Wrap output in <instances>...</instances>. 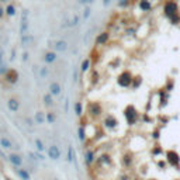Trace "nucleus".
<instances>
[{
	"label": "nucleus",
	"mask_w": 180,
	"mask_h": 180,
	"mask_svg": "<svg viewBox=\"0 0 180 180\" xmlns=\"http://www.w3.org/2000/svg\"><path fill=\"white\" fill-rule=\"evenodd\" d=\"M121 163H123V166L125 167V169H130V167L132 166V163H134L132 155L131 154H124L123 158H121Z\"/></svg>",
	"instance_id": "4be33fe9"
},
{
	"label": "nucleus",
	"mask_w": 180,
	"mask_h": 180,
	"mask_svg": "<svg viewBox=\"0 0 180 180\" xmlns=\"http://www.w3.org/2000/svg\"><path fill=\"white\" fill-rule=\"evenodd\" d=\"M73 110H75V114H76L77 117H83V114H84V106H83V103L82 101H76L75 103V106H73Z\"/></svg>",
	"instance_id": "a878e982"
},
{
	"label": "nucleus",
	"mask_w": 180,
	"mask_h": 180,
	"mask_svg": "<svg viewBox=\"0 0 180 180\" xmlns=\"http://www.w3.org/2000/svg\"><path fill=\"white\" fill-rule=\"evenodd\" d=\"M7 69H9V68H6V66H4L3 64L0 65V76H3V75H4V73H6V72H7Z\"/></svg>",
	"instance_id": "ea45409f"
},
{
	"label": "nucleus",
	"mask_w": 180,
	"mask_h": 180,
	"mask_svg": "<svg viewBox=\"0 0 180 180\" xmlns=\"http://www.w3.org/2000/svg\"><path fill=\"white\" fill-rule=\"evenodd\" d=\"M73 80H75V82L77 80V70H75V73H73Z\"/></svg>",
	"instance_id": "c03bdc74"
},
{
	"label": "nucleus",
	"mask_w": 180,
	"mask_h": 180,
	"mask_svg": "<svg viewBox=\"0 0 180 180\" xmlns=\"http://www.w3.org/2000/svg\"><path fill=\"white\" fill-rule=\"evenodd\" d=\"M42 103H44V106L47 107V108H52V107L55 106V101H53V96L49 93V92H47V93L42 96Z\"/></svg>",
	"instance_id": "6ab92c4d"
},
{
	"label": "nucleus",
	"mask_w": 180,
	"mask_h": 180,
	"mask_svg": "<svg viewBox=\"0 0 180 180\" xmlns=\"http://www.w3.org/2000/svg\"><path fill=\"white\" fill-rule=\"evenodd\" d=\"M99 80H100V75L97 72L96 69H92L90 70V84L92 86H96L99 83Z\"/></svg>",
	"instance_id": "cd10ccee"
},
{
	"label": "nucleus",
	"mask_w": 180,
	"mask_h": 180,
	"mask_svg": "<svg viewBox=\"0 0 180 180\" xmlns=\"http://www.w3.org/2000/svg\"><path fill=\"white\" fill-rule=\"evenodd\" d=\"M110 2H111V0H103V4H104V6H108V4H110Z\"/></svg>",
	"instance_id": "37998d69"
},
{
	"label": "nucleus",
	"mask_w": 180,
	"mask_h": 180,
	"mask_svg": "<svg viewBox=\"0 0 180 180\" xmlns=\"http://www.w3.org/2000/svg\"><path fill=\"white\" fill-rule=\"evenodd\" d=\"M94 0H77V3L79 4H83V6H90V4L93 3Z\"/></svg>",
	"instance_id": "c9c22d12"
},
{
	"label": "nucleus",
	"mask_w": 180,
	"mask_h": 180,
	"mask_svg": "<svg viewBox=\"0 0 180 180\" xmlns=\"http://www.w3.org/2000/svg\"><path fill=\"white\" fill-rule=\"evenodd\" d=\"M128 4H130V0H120L118 2V6L120 7H127Z\"/></svg>",
	"instance_id": "58836bf2"
},
{
	"label": "nucleus",
	"mask_w": 180,
	"mask_h": 180,
	"mask_svg": "<svg viewBox=\"0 0 180 180\" xmlns=\"http://www.w3.org/2000/svg\"><path fill=\"white\" fill-rule=\"evenodd\" d=\"M139 9L141 11H149L152 9V3H151V0H139Z\"/></svg>",
	"instance_id": "c756f323"
},
{
	"label": "nucleus",
	"mask_w": 180,
	"mask_h": 180,
	"mask_svg": "<svg viewBox=\"0 0 180 180\" xmlns=\"http://www.w3.org/2000/svg\"><path fill=\"white\" fill-rule=\"evenodd\" d=\"M86 115L89 120L92 121H97L99 118L104 117V106L100 101H89L86 106Z\"/></svg>",
	"instance_id": "f257e3e1"
},
{
	"label": "nucleus",
	"mask_w": 180,
	"mask_h": 180,
	"mask_svg": "<svg viewBox=\"0 0 180 180\" xmlns=\"http://www.w3.org/2000/svg\"><path fill=\"white\" fill-rule=\"evenodd\" d=\"M162 152H163V151H162V148L160 147H155L154 149H152V155H160Z\"/></svg>",
	"instance_id": "e433bc0d"
},
{
	"label": "nucleus",
	"mask_w": 180,
	"mask_h": 180,
	"mask_svg": "<svg viewBox=\"0 0 180 180\" xmlns=\"http://www.w3.org/2000/svg\"><path fill=\"white\" fill-rule=\"evenodd\" d=\"M166 156H167V162H169L170 165H176L177 167H179V162H180V159H179V155L174 152V151H169L166 154Z\"/></svg>",
	"instance_id": "aec40b11"
},
{
	"label": "nucleus",
	"mask_w": 180,
	"mask_h": 180,
	"mask_svg": "<svg viewBox=\"0 0 180 180\" xmlns=\"http://www.w3.org/2000/svg\"><path fill=\"white\" fill-rule=\"evenodd\" d=\"M48 92H49L53 97H58L62 93V86H61L58 82H52V83L49 84V87H48Z\"/></svg>",
	"instance_id": "a211bd4d"
},
{
	"label": "nucleus",
	"mask_w": 180,
	"mask_h": 180,
	"mask_svg": "<svg viewBox=\"0 0 180 180\" xmlns=\"http://www.w3.org/2000/svg\"><path fill=\"white\" fill-rule=\"evenodd\" d=\"M123 114H124V118H125V123H127L130 127L135 125V124L138 123V120H139V113H138L137 107L134 106V104H128V106L124 108Z\"/></svg>",
	"instance_id": "f03ea898"
},
{
	"label": "nucleus",
	"mask_w": 180,
	"mask_h": 180,
	"mask_svg": "<svg viewBox=\"0 0 180 180\" xmlns=\"http://www.w3.org/2000/svg\"><path fill=\"white\" fill-rule=\"evenodd\" d=\"M4 11H6L7 17H14L17 14V7L13 3H7V6L4 7Z\"/></svg>",
	"instance_id": "bb28decb"
},
{
	"label": "nucleus",
	"mask_w": 180,
	"mask_h": 180,
	"mask_svg": "<svg viewBox=\"0 0 180 180\" xmlns=\"http://www.w3.org/2000/svg\"><path fill=\"white\" fill-rule=\"evenodd\" d=\"M33 123L35 124V125H42V124H45L47 121H45V113L41 110L35 111L34 113V117H33Z\"/></svg>",
	"instance_id": "f3484780"
},
{
	"label": "nucleus",
	"mask_w": 180,
	"mask_h": 180,
	"mask_svg": "<svg viewBox=\"0 0 180 180\" xmlns=\"http://www.w3.org/2000/svg\"><path fill=\"white\" fill-rule=\"evenodd\" d=\"M92 65H93V62H92V59H90V58L83 59V61H82V64H80V72H82V73H86V72L92 70Z\"/></svg>",
	"instance_id": "5701e85b"
},
{
	"label": "nucleus",
	"mask_w": 180,
	"mask_h": 180,
	"mask_svg": "<svg viewBox=\"0 0 180 180\" xmlns=\"http://www.w3.org/2000/svg\"><path fill=\"white\" fill-rule=\"evenodd\" d=\"M20 107H21V103L17 97H10V99L7 100V108H9L11 113H17V111L20 110Z\"/></svg>",
	"instance_id": "9b49d317"
},
{
	"label": "nucleus",
	"mask_w": 180,
	"mask_h": 180,
	"mask_svg": "<svg viewBox=\"0 0 180 180\" xmlns=\"http://www.w3.org/2000/svg\"><path fill=\"white\" fill-rule=\"evenodd\" d=\"M4 180H13L11 177H4Z\"/></svg>",
	"instance_id": "49530a36"
},
{
	"label": "nucleus",
	"mask_w": 180,
	"mask_h": 180,
	"mask_svg": "<svg viewBox=\"0 0 180 180\" xmlns=\"http://www.w3.org/2000/svg\"><path fill=\"white\" fill-rule=\"evenodd\" d=\"M120 180H130V176H128L127 173H123L120 176Z\"/></svg>",
	"instance_id": "79ce46f5"
},
{
	"label": "nucleus",
	"mask_w": 180,
	"mask_h": 180,
	"mask_svg": "<svg viewBox=\"0 0 180 180\" xmlns=\"http://www.w3.org/2000/svg\"><path fill=\"white\" fill-rule=\"evenodd\" d=\"M4 16H6V11H4V7H2V6H0V20H2V18H3Z\"/></svg>",
	"instance_id": "a19ab883"
},
{
	"label": "nucleus",
	"mask_w": 180,
	"mask_h": 180,
	"mask_svg": "<svg viewBox=\"0 0 180 180\" xmlns=\"http://www.w3.org/2000/svg\"><path fill=\"white\" fill-rule=\"evenodd\" d=\"M28 59H30V55H28V52H27V51H24V52L21 53V61H23V62H27Z\"/></svg>",
	"instance_id": "4c0bfd02"
},
{
	"label": "nucleus",
	"mask_w": 180,
	"mask_h": 180,
	"mask_svg": "<svg viewBox=\"0 0 180 180\" xmlns=\"http://www.w3.org/2000/svg\"><path fill=\"white\" fill-rule=\"evenodd\" d=\"M149 180H156V179H149Z\"/></svg>",
	"instance_id": "de8ad7c7"
},
{
	"label": "nucleus",
	"mask_w": 180,
	"mask_h": 180,
	"mask_svg": "<svg viewBox=\"0 0 180 180\" xmlns=\"http://www.w3.org/2000/svg\"><path fill=\"white\" fill-rule=\"evenodd\" d=\"M48 75H49V68H48V66L41 68V70H40V77H45V76H48Z\"/></svg>",
	"instance_id": "f704fd0d"
},
{
	"label": "nucleus",
	"mask_w": 180,
	"mask_h": 180,
	"mask_svg": "<svg viewBox=\"0 0 180 180\" xmlns=\"http://www.w3.org/2000/svg\"><path fill=\"white\" fill-rule=\"evenodd\" d=\"M103 127L106 130H117L118 128V120H117V117L113 115V114H104L103 117Z\"/></svg>",
	"instance_id": "423d86ee"
},
{
	"label": "nucleus",
	"mask_w": 180,
	"mask_h": 180,
	"mask_svg": "<svg viewBox=\"0 0 180 180\" xmlns=\"http://www.w3.org/2000/svg\"><path fill=\"white\" fill-rule=\"evenodd\" d=\"M108 41H110V31H101L96 37V45L97 47H103V45L108 44Z\"/></svg>",
	"instance_id": "1a4fd4ad"
},
{
	"label": "nucleus",
	"mask_w": 180,
	"mask_h": 180,
	"mask_svg": "<svg viewBox=\"0 0 180 180\" xmlns=\"http://www.w3.org/2000/svg\"><path fill=\"white\" fill-rule=\"evenodd\" d=\"M142 84V77L141 76H134V79H132V83H131V89H138V87Z\"/></svg>",
	"instance_id": "473e14b6"
},
{
	"label": "nucleus",
	"mask_w": 180,
	"mask_h": 180,
	"mask_svg": "<svg viewBox=\"0 0 180 180\" xmlns=\"http://www.w3.org/2000/svg\"><path fill=\"white\" fill-rule=\"evenodd\" d=\"M90 16H92V9H90V6H84L83 16H82L83 21H87V20H89V17H90Z\"/></svg>",
	"instance_id": "72a5a7b5"
},
{
	"label": "nucleus",
	"mask_w": 180,
	"mask_h": 180,
	"mask_svg": "<svg viewBox=\"0 0 180 180\" xmlns=\"http://www.w3.org/2000/svg\"><path fill=\"white\" fill-rule=\"evenodd\" d=\"M77 137H79L80 142H86L87 139V128H86V124L82 121V123L79 124V127H77Z\"/></svg>",
	"instance_id": "2eb2a0df"
},
{
	"label": "nucleus",
	"mask_w": 180,
	"mask_h": 180,
	"mask_svg": "<svg viewBox=\"0 0 180 180\" xmlns=\"http://www.w3.org/2000/svg\"><path fill=\"white\" fill-rule=\"evenodd\" d=\"M3 80L7 84H16L18 80H20V73L18 70L14 69V68H9L7 72L3 75Z\"/></svg>",
	"instance_id": "39448f33"
},
{
	"label": "nucleus",
	"mask_w": 180,
	"mask_h": 180,
	"mask_svg": "<svg viewBox=\"0 0 180 180\" xmlns=\"http://www.w3.org/2000/svg\"><path fill=\"white\" fill-rule=\"evenodd\" d=\"M0 147L3 148V149H11L13 148V142L7 137H2L0 138Z\"/></svg>",
	"instance_id": "c85d7f7f"
},
{
	"label": "nucleus",
	"mask_w": 180,
	"mask_h": 180,
	"mask_svg": "<svg viewBox=\"0 0 180 180\" xmlns=\"http://www.w3.org/2000/svg\"><path fill=\"white\" fill-rule=\"evenodd\" d=\"M94 163H97L99 166H101V167L111 166V165H113V158H111L108 154H101V155H99V156L96 158V162H94Z\"/></svg>",
	"instance_id": "6e6552de"
},
{
	"label": "nucleus",
	"mask_w": 180,
	"mask_h": 180,
	"mask_svg": "<svg viewBox=\"0 0 180 180\" xmlns=\"http://www.w3.org/2000/svg\"><path fill=\"white\" fill-rule=\"evenodd\" d=\"M96 152H94V149H86V152H84V162H86V165L89 167H92L94 165V162H96Z\"/></svg>",
	"instance_id": "f8f14e48"
},
{
	"label": "nucleus",
	"mask_w": 180,
	"mask_h": 180,
	"mask_svg": "<svg viewBox=\"0 0 180 180\" xmlns=\"http://www.w3.org/2000/svg\"><path fill=\"white\" fill-rule=\"evenodd\" d=\"M47 155H48V158L52 159V160H59L61 156H62L59 147H57V145H51V147L47 149Z\"/></svg>",
	"instance_id": "9d476101"
},
{
	"label": "nucleus",
	"mask_w": 180,
	"mask_h": 180,
	"mask_svg": "<svg viewBox=\"0 0 180 180\" xmlns=\"http://www.w3.org/2000/svg\"><path fill=\"white\" fill-rule=\"evenodd\" d=\"M45 121H47L48 124H53L55 121H57V114L53 113V111H47L45 113Z\"/></svg>",
	"instance_id": "7c9ffc66"
},
{
	"label": "nucleus",
	"mask_w": 180,
	"mask_h": 180,
	"mask_svg": "<svg viewBox=\"0 0 180 180\" xmlns=\"http://www.w3.org/2000/svg\"><path fill=\"white\" fill-rule=\"evenodd\" d=\"M57 59H58V53L55 52V51H47V52L44 53V57H42V61L45 62L47 65H51V64H53V62H57Z\"/></svg>",
	"instance_id": "4468645a"
},
{
	"label": "nucleus",
	"mask_w": 180,
	"mask_h": 180,
	"mask_svg": "<svg viewBox=\"0 0 180 180\" xmlns=\"http://www.w3.org/2000/svg\"><path fill=\"white\" fill-rule=\"evenodd\" d=\"M34 147H35V151H37V152H41V154H44V152L47 151V147H45L44 141L40 139V138H35V139H34Z\"/></svg>",
	"instance_id": "393cba45"
},
{
	"label": "nucleus",
	"mask_w": 180,
	"mask_h": 180,
	"mask_svg": "<svg viewBox=\"0 0 180 180\" xmlns=\"http://www.w3.org/2000/svg\"><path fill=\"white\" fill-rule=\"evenodd\" d=\"M7 158H9V162H10L14 167H21L23 166V156H21V155L16 154V152H11Z\"/></svg>",
	"instance_id": "ddd939ff"
},
{
	"label": "nucleus",
	"mask_w": 180,
	"mask_h": 180,
	"mask_svg": "<svg viewBox=\"0 0 180 180\" xmlns=\"http://www.w3.org/2000/svg\"><path fill=\"white\" fill-rule=\"evenodd\" d=\"M16 172L21 180H31V174L28 173V170L24 169V167H16Z\"/></svg>",
	"instance_id": "b1692460"
},
{
	"label": "nucleus",
	"mask_w": 180,
	"mask_h": 180,
	"mask_svg": "<svg viewBox=\"0 0 180 180\" xmlns=\"http://www.w3.org/2000/svg\"><path fill=\"white\" fill-rule=\"evenodd\" d=\"M79 23H80L79 14H73V16H72V18H68V20L65 21L64 27H68V28H73V27H76Z\"/></svg>",
	"instance_id": "412c9836"
},
{
	"label": "nucleus",
	"mask_w": 180,
	"mask_h": 180,
	"mask_svg": "<svg viewBox=\"0 0 180 180\" xmlns=\"http://www.w3.org/2000/svg\"><path fill=\"white\" fill-rule=\"evenodd\" d=\"M92 180H94V179H92Z\"/></svg>",
	"instance_id": "09e8293b"
},
{
	"label": "nucleus",
	"mask_w": 180,
	"mask_h": 180,
	"mask_svg": "<svg viewBox=\"0 0 180 180\" xmlns=\"http://www.w3.org/2000/svg\"><path fill=\"white\" fill-rule=\"evenodd\" d=\"M28 30H30V10L24 9L23 13H21V20H20V35L27 34Z\"/></svg>",
	"instance_id": "20e7f679"
},
{
	"label": "nucleus",
	"mask_w": 180,
	"mask_h": 180,
	"mask_svg": "<svg viewBox=\"0 0 180 180\" xmlns=\"http://www.w3.org/2000/svg\"><path fill=\"white\" fill-rule=\"evenodd\" d=\"M66 160L69 162V163H73L75 162V149H73L72 145L68 147V158H66Z\"/></svg>",
	"instance_id": "2f4dec72"
},
{
	"label": "nucleus",
	"mask_w": 180,
	"mask_h": 180,
	"mask_svg": "<svg viewBox=\"0 0 180 180\" xmlns=\"http://www.w3.org/2000/svg\"><path fill=\"white\" fill-rule=\"evenodd\" d=\"M0 3H9V0H0Z\"/></svg>",
	"instance_id": "a18cd8bd"
},
{
	"label": "nucleus",
	"mask_w": 180,
	"mask_h": 180,
	"mask_svg": "<svg viewBox=\"0 0 180 180\" xmlns=\"http://www.w3.org/2000/svg\"><path fill=\"white\" fill-rule=\"evenodd\" d=\"M20 42H21V47L23 48H28L33 45L34 37L30 33H27V34H24V35H20Z\"/></svg>",
	"instance_id": "dca6fc26"
},
{
	"label": "nucleus",
	"mask_w": 180,
	"mask_h": 180,
	"mask_svg": "<svg viewBox=\"0 0 180 180\" xmlns=\"http://www.w3.org/2000/svg\"><path fill=\"white\" fill-rule=\"evenodd\" d=\"M132 79H134V75L131 73V70L125 69L117 76V84L120 87H123V89H128V87H131Z\"/></svg>",
	"instance_id": "7ed1b4c3"
},
{
	"label": "nucleus",
	"mask_w": 180,
	"mask_h": 180,
	"mask_svg": "<svg viewBox=\"0 0 180 180\" xmlns=\"http://www.w3.org/2000/svg\"><path fill=\"white\" fill-rule=\"evenodd\" d=\"M51 47H52V51H55L57 53L58 52H66L69 44H68V41H65V40H55Z\"/></svg>",
	"instance_id": "0eeeda50"
}]
</instances>
